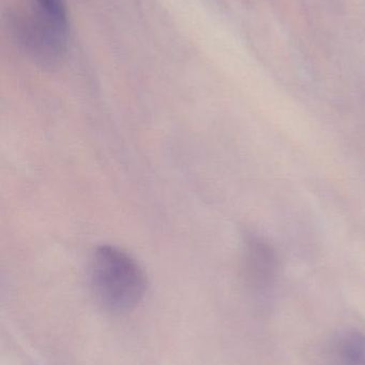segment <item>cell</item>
<instances>
[{
  "label": "cell",
  "mask_w": 365,
  "mask_h": 365,
  "mask_svg": "<svg viewBox=\"0 0 365 365\" xmlns=\"http://www.w3.org/2000/svg\"><path fill=\"white\" fill-rule=\"evenodd\" d=\"M88 274L94 298L111 314L131 312L147 291V278L139 262L117 247H98L90 257Z\"/></svg>",
  "instance_id": "6da1fadb"
},
{
  "label": "cell",
  "mask_w": 365,
  "mask_h": 365,
  "mask_svg": "<svg viewBox=\"0 0 365 365\" xmlns=\"http://www.w3.org/2000/svg\"><path fill=\"white\" fill-rule=\"evenodd\" d=\"M43 16L66 30V11L64 0H36Z\"/></svg>",
  "instance_id": "277c9868"
},
{
  "label": "cell",
  "mask_w": 365,
  "mask_h": 365,
  "mask_svg": "<svg viewBox=\"0 0 365 365\" xmlns=\"http://www.w3.org/2000/svg\"><path fill=\"white\" fill-rule=\"evenodd\" d=\"M278 272L279 259L274 247L259 236H246L242 252V277L251 295L259 299L269 297Z\"/></svg>",
  "instance_id": "7a4b0ae2"
},
{
  "label": "cell",
  "mask_w": 365,
  "mask_h": 365,
  "mask_svg": "<svg viewBox=\"0 0 365 365\" xmlns=\"http://www.w3.org/2000/svg\"><path fill=\"white\" fill-rule=\"evenodd\" d=\"M327 359L330 365H365V334L339 332L328 344Z\"/></svg>",
  "instance_id": "3957f363"
}]
</instances>
